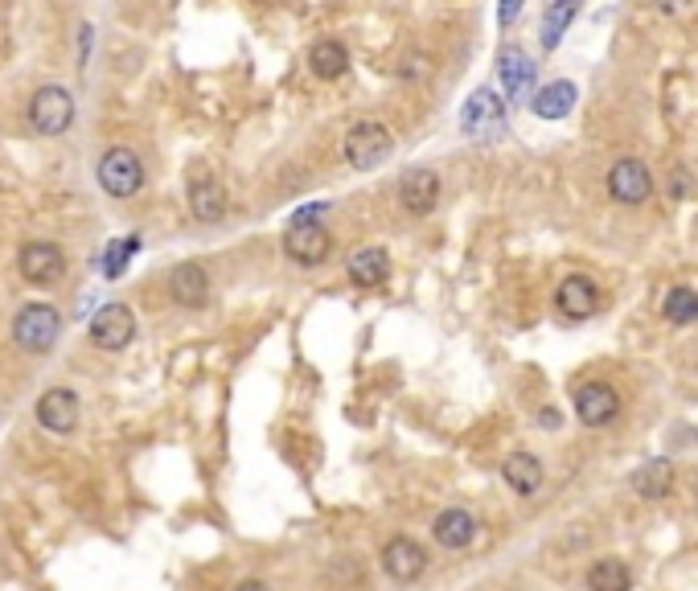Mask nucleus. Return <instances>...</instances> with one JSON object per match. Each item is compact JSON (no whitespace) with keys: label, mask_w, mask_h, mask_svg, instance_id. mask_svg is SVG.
Instances as JSON below:
<instances>
[{"label":"nucleus","mask_w":698,"mask_h":591,"mask_svg":"<svg viewBox=\"0 0 698 591\" xmlns=\"http://www.w3.org/2000/svg\"><path fill=\"white\" fill-rule=\"evenodd\" d=\"M95 177H99V185H103V193H108V198L128 202V198H136V193L145 189V161H140L128 144H115L99 156Z\"/></svg>","instance_id":"1"},{"label":"nucleus","mask_w":698,"mask_h":591,"mask_svg":"<svg viewBox=\"0 0 698 591\" xmlns=\"http://www.w3.org/2000/svg\"><path fill=\"white\" fill-rule=\"evenodd\" d=\"M58 332H62V313L54 304H21L13 316V341L25 353H46L54 350Z\"/></svg>","instance_id":"2"},{"label":"nucleus","mask_w":698,"mask_h":591,"mask_svg":"<svg viewBox=\"0 0 698 591\" xmlns=\"http://www.w3.org/2000/svg\"><path fill=\"white\" fill-rule=\"evenodd\" d=\"M390 152H395V136L386 124L378 120H362V124H353L346 131V161L349 168H358V173H370V168H378L390 161Z\"/></svg>","instance_id":"3"},{"label":"nucleus","mask_w":698,"mask_h":591,"mask_svg":"<svg viewBox=\"0 0 698 591\" xmlns=\"http://www.w3.org/2000/svg\"><path fill=\"white\" fill-rule=\"evenodd\" d=\"M74 124V99L66 87L58 83H46L37 87L34 99H29V128L37 136H62V131Z\"/></svg>","instance_id":"4"},{"label":"nucleus","mask_w":698,"mask_h":591,"mask_svg":"<svg viewBox=\"0 0 698 591\" xmlns=\"http://www.w3.org/2000/svg\"><path fill=\"white\" fill-rule=\"evenodd\" d=\"M17 272L21 279H29L34 288H50V284H58V279L66 276V251L58 247V242H25L17 255Z\"/></svg>","instance_id":"5"},{"label":"nucleus","mask_w":698,"mask_h":591,"mask_svg":"<svg viewBox=\"0 0 698 591\" xmlns=\"http://www.w3.org/2000/svg\"><path fill=\"white\" fill-rule=\"evenodd\" d=\"M91 345L95 350H103V353H120V350H128L132 345V337H136V316H132V309L128 304H103L99 313H95V320H91Z\"/></svg>","instance_id":"6"},{"label":"nucleus","mask_w":698,"mask_h":591,"mask_svg":"<svg viewBox=\"0 0 698 591\" xmlns=\"http://www.w3.org/2000/svg\"><path fill=\"white\" fill-rule=\"evenodd\" d=\"M333 251V235L321 222H296L284 230V255L300 267H321Z\"/></svg>","instance_id":"7"},{"label":"nucleus","mask_w":698,"mask_h":591,"mask_svg":"<svg viewBox=\"0 0 698 591\" xmlns=\"http://www.w3.org/2000/svg\"><path fill=\"white\" fill-rule=\"evenodd\" d=\"M37 415V427H46L50 436H71L78 419H83V403L71 387H50L34 406Z\"/></svg>","instance_id":"8"},{"label":"nucleus","mask_w":698,"mask_h":591,"mask_svg":"<svg viewBox=\"0 0 698 591\" xmlns=\"http://www.w3.org/2000/svg\"><path fill=\"white\" fill-rule=\"evenodd\" d=\"M608 198L621 205H645L653 198V173L637 161V156H625L608 168Z\"/></svg>","instance_id":"9"},{"label":"nucleus","mask_w":698,"mask_h":591,"mask_svg":"<svg viewBox=\"0 0 698 591\" xmlns=\"http://www.w3.org/2000/svg\"><path fill=\"white\" fill-rule=\"evenodd\" d=\"M378 563H383V571L390 575L395 583H415V579L427 571V551H423L415 538L395 535V538H386Z\"/></svg>","instance_id":"10"},{"label":"nucleus","mask_w":698,"mask_h":591,"mask_svg":"<svg viewBox=\"0 0 698 591\" xmlns=\"http://www.w3.org/2000/svg\"><path fill=\"white\" fill-rule=\"evenodd\" d=\"M571 403H575V415L584 427H608L621 415V394L612 382H584Z\"/></svg>","instance_id":"11"},{"label":"nucleus","mask_w":698,"mask_h":591,"mask_svg":"<svg viewBox=\"0 0 698 591\" xmlns=\"http://www.w3.org/2000/svg\"><path fill=\"white\" fill-rule=\"evenodd\" d=\"M440 202V177H436V168H407L403 177H399V205H403L407 214H415V218H427L432 210Z\"/></svg>","instance_id":"12"},{"label":"nucleus","mask_w":698,"mask_h":591,"mask_svg":"<svg viewBox=\"0 0 698 591\" xmlns=\"http://www.w3.org/2000/svg\"><path fill=\"white\" fill-rule=\"evenodd\" d=\"M460 128L469 131V136H489V131L506 128V111H501L497 91L481 87V91L469 95V103H464V111H460Z\"/></svg>","instance_id":"13"},{"label":"nucleus","mask_w":698,"mask_h":591,"mask_svg":"<svg viewBox=\"0 0 698 591\" xmlns=\"http://www.w3.org/2000/svg\"><path fill=\"white\" fill-rule=\"evenodd\" d=\"M554 309L568 320H588L600 309V288L588 276H568L559 284V292H554Z\"/></svg>","instance_id":"14"},{"label":"nucleus","mask_w":698,"mask_h":591,"mask_svg":"<svg viewBox=\"0 0 698 591\" xmlns=\"http://www.w3.org/2000/svg\"><path fill=\"white\" fill-rule=\"evenodd\" d=\"M346 276L353 279V288L374 292V288H383L386 276H390V255H386L383 247H358V251H349L346 259Z\"/></svg>","instance_id":"15"},{"label":"nucleus","mask_w":698,"mask_h":591,"mask_svg":"<svg viewBox=\"0 0 698 591\" xmlns=\"http://www.w3.org/2000/svg\"><path fill=\"white\" fill-rule=\"evenodd\" d=\"M169 296L182 309H202L205 300H210V276H205L202 263H177L169 272Z\"/></svg>","instance_id":"16"},{"label":"nucleus","mask_w":698,"mask_h":591,"mask_svg":"<svg viewBox=\"0 0 698 591\" xmlns=\"http://www.w3.org/2000/svg\"><path fill=\"white\" fill-rule=\"evenodd\" d=\"M501 480L514 489L518 498H534L543 489V480H547V468L534 452H510L501 461Z\"/></svg>","instance_id":"17"},{"label":"nucleus","mask_w":698,"mask_h":591,"mask_svg":"<svg viewBox=\"0 0 698 591\" xmlns=\"http://www.w3.org/2000/svg\"><path fill=\"white\" fill-rule=\"evenodd\" d=\"M674 480H678V473H674V464L670 461H645L641 468H633L628 489H633L641 501H662L674 493Z\"/></svg>","instance_id":"18"},{"label":"nucleus","mask_w":698,"mask_h":591,"mask_svg":"<svg viewBox=\"0 0 698 591\" xmlns=\"http://www.w3.org/2000/svg\"><path fill=\"white\" fill-rule=\"evenodd\" d=\"M432 538L440 546H448V551H464L477 538V517L469 514V510H440L436 521H432Z\"/></svg>","instance_id":"19"},{"label":"nucleus","mask_w":698,"mask_h":591,"mask_svg":"<svg viewBox=\"0 0 698 591\" xmlns=\"http://www.w3.org/2000/svg\"><path fill=\"white\" fill-rule=\"evenodd\" d=\"M497 78H501V91L510 95V99H522V95L531 91L534 62L526 58V50H518V46H506V50L497 54Z\"/></svg>","instance_id":"20"},{"label":"nucleus","mask_w":698,"mask_h":591,"mask_svg":"<svg viewBox=\"0 0 698 591\" xmlns=\"http://www.w3.org/2000/svg\"><path fill=\"white\" fill-rule=\"evenodd\" d=\"M189 214L198 222H222L226 218V189L210 173L189 181Z\"/></svg>","instance_id":"21"},{"label":"nucleus","mask_w":698,"mask_h":591,"mask_svg":"<svg viewBox=\"0 0 698 591\" xmlns=\"http://www.w3.org/2000/svg\"><path fill=\"white\" fill-rule=\"evenodd\" d=\"M309 71H313L316 78H325V83L346 78V71H349L346 41H337V37H321L313 50H309Z\"/></svg>","instance_id":"22"},{"label":"nucleus","mask_w":698,"mask_h":591,"mask_svg":"<svg viewBox=\"0 0 698 591\" xmlns=\"http://www.w3.org/2000/svg\"><path fill=\"white\" fill-rule=\"evenodd\" d=\"M575 83H568V78H559V83H547L543 91L531 99V111L538 115V120H563V115H571V108H575Z\"/></svg>","instance_id":"23"},{"label":"nucleus","mask_w":698,"mask_h":591,"mask_svg":"<svg viewBox=\"0 0 698 591\" xmlns=\"http://www.w3.org/2000/svg\"><path fill=\"white\" fill-rule=\"evenodd\" d=\"M628 567L621 563V558H596L588 567V591H628Z\"/></svg>","instance_id":"24"},{"label":"nucleus","mask_w":698,"mask_h":591,"mask_svg":"<svg viewBox=\"0 0 698 591\" xmlns=\"http://www.w3.org/2000/svg\"><path fill=\"white\" fill-rule=\"evenodd\" d=\"M662 316L670 325H695L698 320V292L695 288H670L662 300Z\"/></svg>","instance_id":"25"},{"label":"nucleus","mask_w":698,"mask_h":591,"mask_svg":"<svg viewBox=\"0 0 698 591\" xmlns=\"http://www.w3.org/2000/svg\"><path fill=\"white\" fill-rule=\"evenodd\" d=\"M579 13V4H551L547 9V17H543V50H554L559 46V37H563V29L571 25V17Z\"/></svg>","instance_id":"26"},{"label":"nucleus","mask_w":698,"mask_h":591,"mask_svg":"<svg viewBox=\"0 0 698 591\" xmlns=\"http://www.w3.org/2000/svg\"><path fill=\"white\" fill-rule=\"evenodd\" d=\"M538 424L547 427V431H554V427H559V411H554V406H547V411H538Z\"/></svg>","instance_id":"27"},{"label":"nucleus","mask_w":698,"mask_h":591,"mask_svg":"<svg viewBox=\"0 0 698 591\" xmlns=\"http://www.w3.org/2000/svg\"><path fill=\"white\" fill-rule=\"evenodd\" d=\"M235 591H272V588H267L263 579H242V583H239Z\"/></svg>","instance_id":"28"},{"label":"nucleus","mask_w":698,"mask_h":591,"mask_svg":"<svg viewBox=\"0 0 698 591\" xmlns=\"http://www.w3.org/2000/svg\"><path fill=\"white\" fill-rule=\"evenodd\" d=\"M518 9H522V4H506V9L497 13V21H501V25H510V21L518 17Z\"/></svg>","instance_id":"29"},{"label":"nucleus","mask_w":698,"mask_h":591,"mask_svg":"<svg viewBox=\"0 0 698 591\" xmlns=\"http://www.w3.org/2000/svg\"><path fill=\"white\" fill-rule=\"evenodd\" d=\"M690 493H695V501H698V473L690 477Z\"/></svg>","instance_id":"30"}]
</instances>
